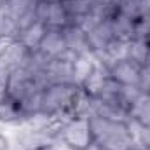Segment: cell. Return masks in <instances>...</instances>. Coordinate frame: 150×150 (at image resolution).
I'll return each instance as SVG.
<instances>
[{
	"label": "cell",
	"instance_id": "6da1fadb",
	"mask_svg": "<svg viewBox=\"0 0 150 150\" xmlns=\"http://www.w3.org/2000/svg\"><path fill=\"white\" fill-rule=\"evenodd\" d=\"M89 126H91L94 147H101L105 150L136 149V143L126 122H115L96 115H89Z\"/></svg>",
	"mask_w": 150,
	"mask_h": 150
},
{
	"label": "cell",
	"instance_id": "7a4b0ae2",
	"mask_svg": "<svg viewBox=\"0 0 150 150\" xmlns=\"http://www.w3.org/2000/svg\"><path fill=\"white\" fill-rule=\"evenodd\" d=\"M80 91L79 86L75 84H52L44 89L42 94V110L44 115H65L72 119L70 110L75 101L77 93Z\"/></svg>",
	"mask_w": 150,
	"mask_h": 150
},
{
	"label": "cell",
	"instance_id": "3957f363",
	"mask_svg": "<svg viewBox=\"0 0 150 150\" xmlns=\"http://www.w3.org/2000/svg\"><path fill=\"white\" fill-rule=\"evenodd\" d=\"M58 142L68 150H89L94 147L89 117H72L63 126Z\"/></svg>",
	"mask_w": 150,
	"mask_h": 150
},
{
	"label": "cell",
	"instance_id": "277c9868",
	"mask_svg": "<svg viewBox=\"0 0 150 150\" xmlns=\"http://www.w3.org/2000/svg\"><path fill=\"white\" fill-rule=\"evenodd\" d=\"M35 89H45L35 80L33 74L23 67V68H14L9 72V80H7V98L19 103L25 96L33 93Z\"/></svg>",
	"mask_w": 150,
	"mask_h": 150
},
{
	"label": "cell",
	"instance_id": "5b68a950",
	"mask_svg": "<svg viewBox=\"0 0 150 150\" xmlns=\"http://www.w3.org/2000/svg\"><path fill=\"white\" fill-rule=\"evenodd\" d=\"M2 7L19 32L37 21V0H4Z\"/></svg>",
	"mask_w": 150,
	"mask_h": 150
},
{
	"label": "cell",
	"instance_id": "8992f818",
	"mask_svg": "<svg viewBox=\"0 0 150 150\" xmlns=\"http://www.w3.org/2000/svg\"><path fill=\"white\" fill-rule=\"evenodd\" d=\"M37 21L44 23L47 28H65L70 25L68 12L61 0L58 2H49V0H38L37 2Z\"/></svg>",
	"mask_w": 150,
	"mask_h": 150
},
{
	"label": "cell",
	"instance_id": "52a82bcc",
	"mask_svg": "<svg viewBox=\"0 0 150 150\" xmlns=\"http://www.w3.org/2000/svg\"><path fill=\"white\" fill-rule=\"evenodd\" d=\"M75 56L77 54L67 51L63 56L51 59V63L45 70V75H44L45 87L52 86V84H74V80H72V61L75 59Z\"/></svg>",
	"mask_w": 150,
	"mask_h": 150
},
{
	"label": "cell",
	"instance_id": "ba28073f",
	"mask_svg": "<svg viewBox=\"0 0 150 150\" xmlns=\"http://www.w3.org/2000/svg\"><path fill=\"white\" fill-rule=\"evenodd\" d=\"M30 56H32V51L26 49L18 38L12 40L5 49L4 52L0 54V65L5 68V70H14V68H23L28 65L30 61Z\"/></svg>",
	"mask_w": 150,
	"mask_h": 150
},
{
	"label": "cell",
	"instance_id": "9c48e42d",
	"mask_svg": "<svg viewBox=\"0 0 150 150\" xmlns=\"http://www.w3.org/2000/svg\"><path fill=\"white\" fill-rule=\"evenodd\" d=\"M89 115H96V117L115 120V122H127L131 119L129 112L124 107H120L117 103L103 101L100 98H91V113Z\"/></svg>",
	"mask_w": 150,
	"mask_h": 150
},
{
	"label": "cell",
	"instance_id": "30bf717a",
	"mask_svg": "<svg viewBox=\"0 0 150 150\" xmlns=\"http://www.w3.org/2000/svg\"><path fill=\"white\" fill-rule=\"evenodd\" d=\"M37 51H40L49 59L63 56L68 49L65 45V38H63L61 30H58V28H47V32H45V35H44V38H42V42H40Z\"/></svg>",
	"mask_w": 150,
	"mask_h": 150
},
{
	"label": "cell",
	"instance_id": "8fae6325",
	"mask_svg": "<svg viewBox=\"0 0 150 150\" xmlns=\"http://www.w3.org/2000/svg\"><path fill=\"white\" fill-rule=\"evenodd\" d=\"M61 33H63V38H65V45L70 52H74V54L91 52L89 44H87V35L79 25H75V23L67 25L65 28H61Z\"/></svg>",
	"mask_w": 150,
	"mask_h": 150
},
{
	"label": "cell",
	"instance_id": "7c38bea8",
	"mask_svg": "<svg viewBox=\"0 0 150 150\" xmlns=\"http://www.w3.org/2000/svg\"><path fill=\"white\" fill-rule=\"evenodd\" d=\"M140 68H142L140 65H136L129 59H120V61L113 63L108 72L113 80H117L122 86H138Z\"/></svg>",
	"mask_w": 150,
	"mask_h": 150
},
{
	"label": "cell",
	"instance_id": "4fadbf2b",
	"mask_svg": "<svg viewBox=\"0 0 150 150\" xmlns=\"http://www.w3.org/2000/svg\"><path fill=\"white\" fill-rule=\"evenodd\" d=\"M87 44H89V51L91 52H98L103 51L105 45L113 38V30H112V18L103 19L101 23H98L94 28H91L87 33Z\"/></svg>",
	"mask_w": 150,
	"mask_h": 150
},
{
	"label": "cell",
	"instance_id": "5bb4252c",
	"mask_svg": "<svg viewBox=\"0 0 150 150\" xmlns=\"http://www.w3.org/2000/svg\"><path fill=\"white\" fill-rule=\"evenodd\" d=\"M108 77H110V72H108V70H107L101 63H98V61H96L94 70H93V72H91V75L84 80V84L80 86V89H82L87 96L96 98V96L101 93V89H103L105 82L108 80Z\"/></svg>",
	"mask_w": 150,
	"mask_h": 150
},
{
	"label": "cell",
	"instance_id": "9a60e30c",
	"mask_svg": "<svg viewBox=\"0 0 150 150\" xmlns=\"http://www.w3.org/2000/svg\"><path fill=\"white\" fill-rule=\"evenodd\" d=\"M96 59L93 56V52H86V54H77L75 59L72 61V80L75 86H82L84 80L91 75L94 70Z\"/></svg>",
	"mask_w": 150,
	"mask_h": 150
},
{
	"label": "cell",
	"instance_id": "2e32d148",
	"mask_svg": "<svg viewBox=\"0 0 150 150\" xmlns=\"http://www.w3.org/2000/svg\"><path fill=\"white\" fill-rule=\"evenodd\" d=\"M45 32H47V26H45L44 23H40V21H35V23L30 25L28 28H25V30L19 32L18 40H19L26 49L37 51L38 45H40V42H42V38H44V35H45Z\"/></svg>",
	"mask_w": 150,
	"mask_h": 150
},
{
	"label": "cell",
	"instance_id": "e0dca14e",
	"mask_svg": "<svg viewBox=\"0 0 150 150\" xmlns=\"http://www.w3.org/2000/svg\"><path fill=\"white\" fill-rule=\"evenodd\" d=\"M127 112H129L131 119L138 120L145 127H150V94L149 93H140V96L131 103Z\"/></svg>",
	"mask_w": 150,
	"mask_h": 150
},
{
	"label": "cell",
	"instance_id": "ac0fdd59",
	"mask_svg": "<svg viewBox=\"0 0 150 150\" xmlns=\"http://www.w3.org/2000/svg\"><path fill=\"white\" fill-rule=\"evenodd\" d=\"M150 42L149 38H131L127 42V59L143 67L149 63Z\"/></svg>",
	"mask_w": 150,
	"mask_h": 150
},
{
	"label": "cell",
	"instance_id": "d6986e66",
	"mask_svg": "<svg viewBox=\"0 0 150 150\" xmlns=\"http://www.w3.org/2000/svg\"><path fill=\"white\" fill-rule=\"evenodd\" d=\"M25 122V117L19 110L18 103L5 98L0 101V124H7V126H21Z\"/></svg>",
	"mask_w": 150,
	"mask_h": 150
},
{
	"label": "cell",
	"instance_id": "ffe728a7",
	"mask_svg": "<svg viewBox=\"0 0 150 150\" xmlns=\"http://www.w3.org/2000/svg\"><path fill=\"white\" fill-rule=\"evenodd\" d=\"M61 4L65 5V9L68 12L70 23L79 21L80 18H84L86 14H89L93 11V7H94L93 0H61Z\"/></svg>",
	"mask_w": 150,
	"mask_h": 150
},
{
	"label": "cell",
	"instance_id": "44dd1931",
	"mask_svg": "<svg viewBox=\"0 0 150 150\" xmlns=\"http://www.w3.org/2000/svg\"><path fill=\"white\" fill-rule=\"evenodd\" d=\"M133 23H134V19H131V18H127V16L117 12L112 18L113 37L129 42V40L133 38Z\"/></svg>",
	"mask_w": 150,
	"mask_h": 150
},
{
	"label": "cell",
	"instance_id": "7402d4cb",
	"mask_svg": "<svg viewBox=\"0 0 150 150\" xmlns=\"http://www.w3.org/2000/svg\"><path fill=\"white\" fill-rule=\"evenodd\" d=\"M117 12L124 14L131 19L145 16V0H119Z\"/></svg>",
	"mask_w": 150,
	"mask_h": 150
},
{
	"label": "cell",
	"instance_id": "603a6c76",
	"mask_svg": "<svg viewBox=\"0 0 150 150\" xmlns=\"http://www.w3.org/2000/svg\"><path fill=\"white\" fill-rule=\"evenodd\" d=\"M120 87H122V84H119L117 80H113L112 77H108V80L105 82L101 93H100L96 98H100V100H103V101H108V103H117V105H120V103H119Z\"/></svg>",
	"mask_w": 150,
	"mask_h": 150
},
{
	"label": "cell",
	"instance_id": "cb8c5ba5",
	"mask_svg": "<svg viewBox=\"0 0 150 150\" xmlns=\"http://www.w3.org/2000/svg\"><path fill=\"white\" fill-rule=\"evenodd\" d=\"M140 89H138V86H122L120 87V98H119V103H120V107H124L126 110H129V107H131V103L140 96Z\"/></svg>",
	"mask_w": 150,
	"mask_h": 150
},
{
	"label": "cell",
	"instance_id": "d4e9b609",
	"mask_svg": "<svg viewBox=\"0 0 150 150\" xmlns=\"http://www.w3.org/2000/svg\"><path fill=\"white\" fill-rule=\"evenodd\" d=\"M138 89L142 93L150 94V63L143 65L140 68V77H138Z\"/></svg>",
	"mask_w": 150,
	"mask_h": 150
},
{
	"label": "cell",
	"instance_id": "484cf974",
	"mask_svg": "<svg viewBox=\"0 0 150 150\" xmlns=\"http://www.w3.org/2000/svg\"><path fill=\"white\" fill-rule=\"evenodd\" d=\"M96 7H101L103 11H107L110 16H115L117 14V4L119 0H93Z\"/></svg>",
	"mask_w": 150,
	"mask_h": 150
},
{
	"label": "cell",
	"instance_id": "4316f807",
	"mask_svg": "<svg viewBox=\"0 0 150 150\" xmlns=\"http://www.w3.org/2000/svg\"><path fill=\"white\" fill-rule=\"evenodd\" d=\"M7 80H9V70H5L0 65V101L7 98Z\"/></svg>",
	"mask_w": 150,
	"mask_h": 150
},
{
	"label": "cell",
	"instance_id": "83f0119b",
	"mask_svg": "<svg viewBox=\"0 0 150 150\" xmlns=\"http://www.w3.org/2000/svg\"><path fill=\"white\" fill-rule=\"evenodd\" d=\"M0 150H12V140L4 133H0Z\"/></svg>",
	"mask_w": 150,
	"mask_h": 150
},
{
	"label": "cell",
	"instance_id": "f1b7e54d",
	"mask_svg": "<svg viewBox=\"0 0 150 150\" xmlns=\"http://www.w3.org/2000/svg\"><path fill=\"white\" fill-rule=\"evenodd\" d=\"M37 150H68V149L63 147L59 142H51V143H47V145H44V147H40Z\"/></svg>",
	"mask_w": 150,
	"mask_h": 150
},
{
	"label": "cell",
	"instance_id": "f546056e",
	"mask_svg": "<svg viewBox=\"0 0 150 150\" xmlns=\"http://www.w3.org/2000/svg\"><path fill=\"white\" fill-rule=\"evenodd\" d=\"M89 150H105V149H101V147H91Z\"/></svg>",
	"mask_w": 150,
	"mask_h": 150
},
{
	"label": "cell",
	"instance_id": "4dcf8cb0",
	"mask_svg": "<svg viewBox=\"0 0 150 150\" xmlns=\"http://www.w3.org/2000/svg\"><path fill=\"white\" fill-rule=\"evenodd\" d=\"M49 2H58V0H49Z\"/></svg>",
	"mask_w": 150,
	"mask_h": 150
}]
</instances>
